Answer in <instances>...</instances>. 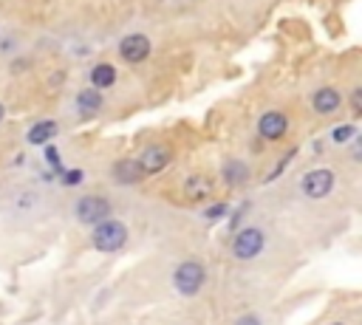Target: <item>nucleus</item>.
Wrapping results in <instances>:
<instances>
[{"label":"nucleus","mask_w":362,"mask_h":325,"mask_svg":"<svg viewBox=\"0 0 362 325\" xmlns=\"http://www.w3.org/2000/svg\"><path fill=\"white\" fill-rule=\"evenodd\" d=\"M232 249H235V257H240V260L255 257L263 249V232L260 229H240L235 243H232Z\"/></svg>","instance_id":"20e7f679"},{"label":"nucleus","mask_w":362,"mask_h":325,"mask_svg":"<svg viewBox=\"0 0 362 325\" xmlns=\"http://www.w3.org/2000/svg\"><path fill=\"white\" fill-rule=\"evenodd\" d=\"M223 178H226L229 184H238V181H243V178H246V167H243L240 161H232V164H226V167H223Z\"/></svg>","instance_id":"2eb2a0df"},{"label":"nucleus","mask_w":362,"mask_h":325,"mask_svg":"<svg viewBox=\"0 0 362 325\" xmlns=\"http://www.w3.org/2000/svg\"><path fill=\"white\" fill-rule=\"evenodd\" d=\"M223 212H226V206H212V209L206 212V218H209V220H218Z\"/></svg>","instance_id":"6ab92c4d"},{"label":"nucleus","mask_w":362,"mask_h":325,"mask_svg":"<svg viewBox=\"0 0 362 325\" xmlns=\"http://www.w3.org/2000/svg\"><path fill=\"white\" fill-rule=\"evenodd\" d=\"M286 127H288V122H286V116L283 113H277V110H269V113H263L260 116V122H257V130H260V136L263 138H280L283 133H286Z\"/></svg>","instance_id":"0eeeda50"},{"label":"nucleus","mask_w":362,"mask_h":325,"mask_svg":"<svg viewBox=\"0 0 362 325\" xmlns=\"http://www.w3.org/2000/svg\"><path fill=\"white\" fill-rule=\"evenodd\" d=\"M124 240H127L124 223L110 220V218L102 220V223L96 226V232H93V249H99V252H116V249L124 246Z\"/></svg>","instance_id":"f257e3e1"},{"label":"nucleus","mask_w":362,"mask_h":325,"mask_svg":"<svg viewBox=\"0 0 362 325\" xmlns=\"http://www.w3.org/2000/svg\"><path fill=\"white\" fill-rule=\"evenodd\" d=\"M90 82H93V90H102V88H110V85L116 82V71H113V65H107V62H102V65H96V68L90 71Z\"/></svg>","instance_id":"f8f14e48"},{"label":"nucleus","mask_w":362,"mask_h":325,"mask_svg":"<svg viewBox=\"0 0 362 325\" xmlns=\"http://www.w3.org/2000/svg\"><path fill=\"white\" fill-rule=\"evenodd\" d=\"M76 105H79V113H82V116H90V113H96V110L102 107V96H99V90L85 88V90H79Z\"/></svg>","instance_id":"9d476101"},{"label":"nucleus","mask_w":362,"mask_h":325,"mask_svg":"<svg viewBox=\"0 0 362 325\" xmlns=\"http://www.w3.org/2000/svg\"><path fill=\"white\" fill-rule=\"evenodd\" d=\"M337 325H342V322H337Z\"/></svg>","instance_id":"5701e85b"},{"label":"nucleus","mask_w":362,"mask_h":325,"mask_svg":"<svg viewBox=\"0 0 362 325\" xmlns=\"http://www.w3.org/2000/svg\"><path fill=\"white\" fill-rule=\"evenodd\" d=\"M54 133H57V124H54V122H40V124H34V127L28 130V141H31V144H45Z\"/></svg>","instance_id":"ddd939ff"},{"label":"nucleus","mask_w":362,"mask_h":325,"mask_svg":"<svg viewBox=\"0 0 362 325\" xmlns=\"http://www.w3.org/2000/svg\"><path fill=\"white\" fill-rule=\"evenodd\" d=\"M212 189V184H209V178H204V175H192L189 181H187V195L189 198H201V195H206Z\"/></svg>","instance_id":"4468645a"},{"label":"nucleus","mask_w":362,"mask_h":325,"mask_svg":"<svg viewBox=\"0 0 362 325\" xmlns=\"http://www.w3.org/2000/svg\"><path fill=\"white\" fill-rule=\"evenodd\" d=\"M0 122H3V105H0Z\"/></svg>","instance_id":"4be33fe9"},{"label":"nucleus","mask_w":362,"mask_h":325,"mask_svg":"<svg viewBox=\"0 0 362 325\" xmlns=\"http://www.w3.org/2000/svg\"><path fill=\"white\" fill-rule=\"evenodd\" d=\"M119 54H122V59H127V62H141V59H147V54H150V40H147L144 34H127V37L122 40V45H119Z\"/></svg>","instance_id":"423d86ee"},{"label":"nucleus","mask_w":362,"mask_h":325,"mask_svg":"<svg viewBox=\"0 0 362 325\" xmlns=\"http://www.w3.org/2000/svg\"><path fill=\"white\" fill-rule=\"evenodd\" d=\"M351 136H354V127H351V124H342V127L334 130V141H345V138H351Z\"/></svg>","instance_id":"dca6fc26"},{"label":"nucleus","mask_w":362,"mask_h":325,"mask_svg":"<svg viewBox=\"0 0 362 325\" xmlns=\"http://www.w3.org/2000/svg\"><path fill=\"white\" fill-rule=\"evenodd\" d=\"M173 280H175V288L189 297V294H195L204 285V266L195 263V260H187V263H181L175 268V277Z\"/></svg>","instance_id":"f03ea898"},{"label":"nucleus","mask_w":362,"mask_h":325,"mask_svg":"<svg viewBox=\"0 0 362 325\" xmlns=\"http://www.w3.org/2000/svg\"><path fill=\"white\" fill-rule=\"evenodd\" d=\"M45 158H48L54 167H59V155H57V150H54V147H45Z\"/></svg>","instance_id":"a211bd4d"},{"label":"nucleus","mask_w":362,"mask_h":325,"mask_svg":"<svg viewBox=\"0 0 362 325\" xmlns=\"http://www.w3.org/2000/svg\"><path fill=\"white\" fill-rule=\"evenodd\" d=\"M167 161H170V155L164 147H147L139 158V170H141V175H153V172H161L167 167Z\"/></svg>","instance_id":"6e6552de"},{"label":"nucleus","mask_w":362,"mask_h":325,"mask_svg":"<svg viewBox=\"0 0 362 325\" xmlns=\"http://www.w3.org/2000/svg\"><path fill=\"white\" fill-rule=\"evenodd\" d=\"M331 187H334L331 170H311V172H305V178H303V192H305L308 198H325V195L331 192Z\"/></svg>","instance_id":"39448f33"},{"label":"nucleus","mask_w":362,"mask_h":325,"mask_svg":"<svg viewBox=\"0 0 362 325\" xmlns=\"http://www.w3.org/2000/svg\"><path fill=\"white\" fill-rule=\"evenodd\" d=\"M359 102H362V93H359V90H354V96H351V105H354V110H359V107H362Z\"/></svg>","instance_id":"aec40b11"},{"label":"nucleus","mask_w":362,"mask_h":325,"mask_svg":"<svg viewBox=\"0 0 362 325\" xmlns=\"http://www.w3.org/2000/svg\"><path fill=\"white\" fill-rule=\"evenodd\" d=\"M238 325H260V322H257L255 317H240V319H238Z\"/></svg>","instance_id":"412c9836"},{"label":"nucleus","mask_w":362,"mask_h":325,"mask_svg":"<svg viewBox=\"0 0 362 325\" xmlns=\"http://www.w3.org/2000/svg\"><path fill=\"white\" fill-rule=\"evenodd\" d=\"M311 105H314L317 113L328 116V113H334V110L339 107V93H337L334 88H320V90L311 96Z\"/></svg>","instance_id":"1a4fd4ad"},{"label":"nucleus","mask_w":362,"mask_h":325,"mask_svg":"<svg viewBox=\"0 0 362 325\" xmlns=\"http://www.w3.org/2000/svg\"><path fill=\"white\" fill-rule=\"evenodd\" d=\"M139 175H141V170H139V161H133V158H122L113 167V178L122 181V184H133Z\"/></svg>","instance_id":"9b49d317"},{"label":"nucleus","mask_w":362,"mask_h":325,"mask_svg":"<svg viewBox=\"0 0 362 325\" xmlns=\"http://www.w3.org/2000/svg\"><path fill=\"white\" fill-rule=\"evenodd\" d=\"M62 181H65V184H79V181H82V170H68V172L62 175Z\"/></svg>","instance_id":"f3484780"},{"label":"nucleus","mask_w":362,"mask_h":325,"mask_svg":"<svg viewBox=\"0 0 362 325\" xmlns=\"http://www.w3.org/2000/svg\"><path fill=\"white\" fill-rule=\"evenodd\" d=\"M76 218L82 220V223H102V220H107L110 218V203L105 201V198H99V195H85L79 203H76Z\"/></svg>","instance_id":"7ed1b4c3"}]
</instances>
